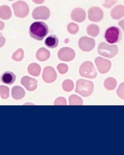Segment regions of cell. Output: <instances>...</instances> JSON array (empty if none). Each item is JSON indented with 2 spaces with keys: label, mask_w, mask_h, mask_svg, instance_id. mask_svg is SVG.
<instances>
[{
  "label": "cell",
  "mask_w": 124,
  "mask_h": 155,
  "mask_svg": "<svg viewBox=\"0 0 124 155\" xmlns=\"http://www.w3.org/2000/svg\"><path fill=\"white\" fill-rule=\"evenodd\" d=\"M71 16L73 21L78 23L83 22L86 19V12L82 8L77 7L72 11Z\"/></svg>",
  "instance_id": "cell-13"
},
{
  "label": "cell",
  "mask_w": 124,
  "mask_h": 155,
  "mask_svg": "<svg viewBox=\"0 0 124 155\" xmlns=\"http://www.w3.org/2000/svg\"><path fill=\"white\" fill-rule=\"evenodd\" d=\"M117 2L116 0H104L103 5L106 8H110Z\"/></svg>",
  "instance_id": "cell-31"
},
{
  "label": "cell",
  "mask_w": 124,
  "mask_h": 155,
  "mask_svg": "<svg viewBox=\"0 0 124 155\" xmlns=\"http://www.w3.org/2000/svg\"><path fill=\"white\" fill-rule=\"evenodd\" d=\"M59 43V39L55 35H49L45 41V44L48 48L54 49L56 48Z\"/></svg>",
  "instance_id": "cell-19"
},
{
  "label": "cell",
  "mask_w": 124,
  "mask_h": 155,
  "mask_svg": "<svg viewBox=\"0 0 124 155\" xmlns=\"http://www.w3.org/2000/svg\"><path fill=\"white\" fill-rule=\"evenodd\" d=\"M27 71L29 74L35 77H37L41 73V67L38 64L33 63L31 64L28 66Z\"/></svg>",
  "instance_id": "cell-21"
},
{
  "label": "cell",
  "mask_w": 124,
  "mask_h": 155,
  "mask_svg": "<svg viewBox=\"0 0 124 155\" xmlns=\"http://www.w3.org/2000/svg\"><path fill=\"white\" fill-rule=\"evenodd\" d=\"M67 31L72 35L76 34L79 30V26L76 24L71 22L68 25L67 27Z\"/></svg>",
  "instance_id": "cell-27"
},
{
  "label": "cell",
  "mask_w": 124,
  "mask_h": 155,
  "mask_svg": "<svg viewBox=\"0 0 124 155\" xmlns=\"http://www.w3.org/2000/svg\"><path fill=\"white\" fill-rule=\"evenodd\" d=\"M104 17V12L101 8L98 7H91L88 11V18L91 21H100L102 20Z\"/></svg>",
  "instance_id": "cell-11"
},
{
  "label": "cell",
  "mask_w": 124,
  "mask_h": 155,
  "mask_svg": "<svg viewBox=\"0 0 124 155\" xmlns=\"http://www.w3.org/2000/svg\"><path fill=\"white\" fill-rule=\"evenodd\" d=\"M49 28L47 25L43 21L33 23L29 28V34L32 38L37 41H42L48 35Z\"/></svg>",
  "instance_id": "cell-1"
},
{
  "label": "cell",
  "mask_w": 124,
  "mask_h": 155,
  "mask_svg": "<svg viewBox=\"0 0 124 155\" xmlns=\"http://www.w3.org/2000/svg\"><path fill=\"white\" fill-rule=\"evenodd\" d=\"M12 7L15 15L18 18H24L29 14V6L24 1H17L12 4Z\"/></svg>",
  "instance_id": "cell-6"
},
{
  "label": "cell",
  "mask_w": 124,
  "mask_h": 155,
  "mask_svg": "<svg viewBox=\"0 0 124 155\" xmlns=\"http://www.w3.org/2000/svg\"><path fill=\"white\" fill-rule=\"evenodd\" d=\"M86 31L87 34L90 36L95 37L99 35L100 33V29L98 25L92 24L87 26Z\"/></svg>",
  "instance_id": "cell-22"
},
{
  "label": "cell",
  "mask_w": 124,
  "mask_h": 155,
  "mask_svg": "<svg viewBox=\"0 0 124 155\" xmlns=\"http://www.w3.org/2000/svg\"><path fill=\"white\" fill-rule=\"evenodd\" d=\"M95 62L98 71L101 74H104L106 73L111 69L112 63L109 60L98 57L95 59Z\"/></svg>",
  "instance_id": "cell-10"
},
{
  "label": "cell",
  "mask_w": 124,
  "mask_h": 155,
  "mask_svg": "<svg viewBox=\"0 0 124 155\" xmlns=\"http://www.w3.org/2000/svg\"><path fill=\"white\" fill-rule=\"evenodd\" d=\"M99 54L107 58H112L118 54V48L116 45H110L105 42L101 43L98 46Z\"/></svg>",
  "instance_id": "cell-4"
},
{
  "label": "cell",
  "mask_w": 124,
  "mask_h": 155,
  "mask_svg": "<svg viewBox=\"0 0 124 155\" xmlns=\"http://www.w3.org/2000/svg\"><path fill=\"white\" fill-rule=\"evenodd\" d=\"M69 104L70 105H74L83 104V100L81 97L76 95H72L69 97Z\"/></svg>",
  "instance_id": "cell-24"
},
{
  "label": "cell",
  "mask_w": 124,
  "mask_h": 155,
  "mask_svg": "<svg viewBox=\"0 0 124 155\" xmlns=\"http://www.w3.org/2000/svg\"><path fill=\"white\" fill-rule=\"evenodd\" d=\"M50 11L45 6H38L33 11L32 15L35 20H46L49 19L50 16Z\"/></svg>",
  "instance_id": "cell-7"
},
{
  "label": "cell",
  "mask_w": 124,
  "mask_h": 155,
  "mask_svg": "<svg viewBox=\"0 0 124 155\" xmlns=\"http://www.w3.org/2000/svg\"><path fill=\"white\" fill-rule=\"evenodd\" d=\"M5 27V24L3 22L0 21V31L3 30Z\"/></svg>",
  "instance_id": "cell-35"
},
{
  "label": "cell",
  "mask_w": 124,
  "mask_h": 155,
  "mask_svg": "<svg viewBox=\"0 0 124 155\" xmlns=\"http://www.w3.org/2000/svg\"><path fill=\"white\" fill-rule=\"evenodd\" d=\"M5 42V39L2 33H0V48L2 47Z\"/></svg>",
  "instance_id": "cell-33"
},
{
  "label": "cell",
  "mask_w": 124,
  "mask_h": 155,
  "mask_svg": "<svg viewBox=\"0 0 124 155\" xmlns=\"http://www.w3.org/2000/svg\"><path fill=\"white\" fill-rule=\"evenodd\" d=\"M111 15L114 20H119L124 16V6L122 5L114 7L111 12Z\"/></svg>",
  "instance_id": "cell-16"
},
{
  "label": "cell",
  "mask_w": 124,
  "mask_h": 155,
  "mask_svg": "<svg viewBox=\"0 0 124 155\" xmlns=\"http://www.w3.org/2000/svg\"><path fill=\"white\" fill-rule=\"evenodd\" d=\"M74 51L70 47H63L59 50L58 53L59 59L63 61L69 62L72 61L75 57Z\"/></svg>",
  "instance_id": "cell-9"
},
{
  "label": "cell",
  "mask_w": 124,
  "mask_h": 155,
  "mask_svg": "<svg viewBox=\"0 0 124 155\" xmlns=\"http://www.w3.org/2000/svg\"><path fill=\"white\" fill-rule=\"evenodd\" d=\"M21 82L22 84L28 91H34L37 88L38 81L29 76H24L21 79Z\"/></svg>",
  "instance_id": "cell-14"
},
{
  "label": "cell",
  "mask_w": 124,
  "mask_h": 155,
  "mask_svg": "<svg viewBox=\"0 0 124 155\" xmlns=\"http://www.w3.org/2000/svg\"><path fill=\"white\" fill-rule=\"evenodd\" d=\"M104 85L107 90H114L117 86V81L113 78H108L104 81Z\"/></svg>",
  "instance_id": "cell-23"
},
{
  "label": "cell",
  "mask_w": 124,
  "mask_h": 155,
  "mask_svg": "<svg viewBox=\"0 0 124 155\" xmlns=\"http://www.w3.org/2000/svg\"><path fill=\"white\" fill-rule=\"evenodd\" d=\"M117 94L120 98L124 99V82L122 83L117 88Z\"/></svg>",
  "instance_id": "cell-30"
},
{
  "label": "cell",
  "mask_w": 124,
  "mask_h": 155,
  "mask_svg": "<svg viewBox=\"0 0 124 155\" xmlns=\"http://www.w3.org/2000/svg\"><path fill=\"white\" fill-rule=\"evenodd\" d=\"M57 69L60 74H64L68 71V67L67 64L61 63L57 65Z\"/></svg>",
  "instance_id": "cell-29"
},
{
  "label": "cell",
  "mask_w": 124,
  "mask_h": 155,
  "mask_svg": "<svg viewBox=\"0 0 124 155\" xmlns=\"http://www.w3.org/2000/svg\"><path fill=\"white\" fill-rule=\"evenodd\" d=\"M106 41L110 44L119 42L122 39V32L119 27L112 26L106 31L104 35Z\"/></svg>",
  "instance_id": "cell-3"
},
{
  "label": "cell",
  "mask_w": 124,
  "mask_h": 155,
  "mask_svg": "<svg viewBox=\"0 0 124 155\" xmlns=\"http://www.w3.org/2000/svg\"><path fill=\"white\" fill-rule=\"evenodd\" d=\"M94 90V84L92 81L85 79L77 80L75 91L83 97H88L92 94Z\"/></svg>",
  "instance_id": "cell-2"
},
{
  "label": "cell",
  "mask_w": 124,
  "mask_h": 155,
  "mask_svg": "<svg viewBox=\"0 0 124 155\" xmlns=\"http://www.w3.org/2000/svg\"><path fill=\"white\" fill-rule=\"evenodd\" d=\"M24 51L22 48L18 49L15 52L12 56V59L16 61H22L24 57Z\"/></svg>",
  "instance_id": "cell-26"
},
{
  "label": "cell",
  "mask_w": 124,
  "mask_h": 155,
  "mask_svg": "<svg viewBox=\"0 0 124 155\" xmlns=\"http://www.w3.org/2000/svg\"><path fill=\"white\" fill-rule=\"evenodd\" d=\"M25 94L24 89L19 86H15L12 88V96L13 98L15 100H20L23 98L25 96Z\"/></svg>",
  "instance_id": "cell-17"
},
{
  "label": "cell",
  "mask_w": 124,
  "mask_h": 155,
  "mask_svg": "<svg viewBox=\"0 0 124 155\" xmlns=\"http://www.w3.org/2000/svg\"><path fill=\"white\" fill-rule=\"evenodd\" d=\"M118 25L122 29L124 32V19L120 21L118 23Z\"/></svg>",
  "instance_id": "cell-34"
},
{
  "label": "cell",
  "mask_w": 124,
  "mask_h": 155,
  "mask_svg": "<svg viewBox=\"0 0 124 155\" xmlns=\"http://www.w3.org/2000/svg\"><path fill=\"white\" fill-rule=\"evenodd\" d=\"M74 85L72 80L67 79L65 80L62 84L63 89L66 92H70L73 89Z\"/></svg>",
  "instance_id": "cell-25"
},
{
  "label": "cell",
  "mask_w": 124,
  "mask_h": 155,
  "mask_svg": "<svg viewBox=\"0 0 124 155\" xmlns=\"http://www.w3.org/2000/svg\"><path fill=\"white\" fill-rule=\"evenodd\" d=\"M54 105H67L66 99L63 97H59L55 99Z\"/></svg>",
  "instance_id": "cell-32"
},
{
  "label": "cell",
  "mask_w": 124,
  "mask_h": 155,
  "mask_svg": "<svg viewBox=\"0 0 124 155\" xmlns=\"http://www.w3.org/2000/svg\"><path fill=\"white\" fill-rule=\"evenodd\" d=\"M12 15L11 8L7 5L0 6V18L2 20H8Z\"/></svg>",
  "instance_id": "cell-20"
},
{
  "label": "cell",
  "mask_w": 124,
  "mask_h": 155,
  "mask_svg": "<svg viewBox=\"0 0 124 155\" xmlns=\"http://www.w3.org/2000/svg\"><path fill=\"white\" fill-rule=\"evenodd\" d=\"M51 54L50 51L44 47H42L37 51L36 58L40 61H45L50 58Z\"/></svg>",
  "instance_id": "cell-18"
},
{
  "label": "cell",
  "mask_w": 124,
  "mask_h": 155,
  "mask_svg": "<svg viewBox=\"0 0 124 155\" xmlns=\"http://www.w3.org/2000/svg\"><path fill=\"white\" fill-rule=\"evenodd\" d=\"M95 41L93 38L83 36L80 38L78 42L79 47L83 51H92L95 46Z\"/></svg>",
  "instance_id": "cell-8"
},
{
  "label": "cell",
  "mask_w": 124,
  "mask_h": 155,
  "mask_svg": "<svg viewBox=\"0 0 124 155\" xmlns=\"http://www.w3.org/2000/svg\"><path fill=\"white\" fill-rule=\"evenodd\" d=\"M42 77L45 82L47 83H52L56 80L57 74L52 67L47 66L44 69Z\"/></svg>",
  "instance_id": "cell-12"
},
{
  "label": "cell",
  "mask_w": 124,
  "mask_h": 155,
  "mask_svg": "<svg viewBox=\"0 0 124 155\" xmlns=\"http://www.w3.org/2000/svg\"><path fill=\"white\" fill-rule=\"evenodd\" d=\"M16 79L15 74L11 71H5L1 75V81L5 84L12 85Z\"/></svg>",
  "instance_id": "cell-15"
},
{
  "label": "cell",
  "mask_w": 124,
  "mask_h": 155,
  "mask_svg": "<svg viewBox=\"0 0 124 155\" xmlns=\"http://www.w3.org/2000/svg\"><path fill=\"white\" fill-rule=\"evenodd\" d=\"M9 87L4 85L0 86V95L3 99H6L9 97Z\"/></svg>",
  "instance_id": "cell-28"
},
{
  "label": "cell",
  "mask_w": 124,
  "mask_h": 155,
  "mask_svg": "<svg viewBox=\"0 0 124 155\" xmlns=\"http://www.w3.org/2000/svg\"><path fill=\"white\" fill-rule=\"evenodd\" d=\"M79 73L82 77L91 79L95 78L97 76V72L93 64L90 61L85 62L81 65Z\"/></svg>",
  "instance_id": "cell-5"
}]
</instances>
